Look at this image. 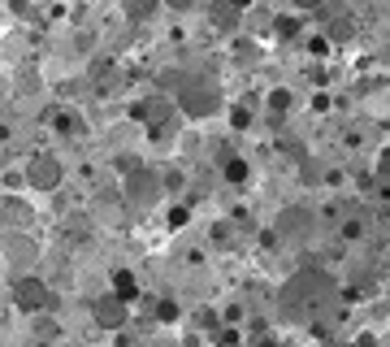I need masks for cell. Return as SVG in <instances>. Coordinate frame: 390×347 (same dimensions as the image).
<instances>
[{
  "instance_id": "obj_5",
  "label": "cell",
  "mask_w": 390,
  "mask_h": 347,
  "mask_svg": "<svg viewBox=\"0 0 390 347\" xmlns=\"http://www.w3.org/2000/svg\"><path fill=\"white\" fill-rule=\"evenodd\" d=\"M152 9H156V0H126V13L135 18V22H143V18H152Z\"/></svg>"
},
{
  "instance_id": "obj_2",
  "label": "cell",
  "mask_w": 390,
  "mask_h": 347,
  "mask_svg": "<svg viewBox=\"0 0 390 347\" xmlns=\"http://www.w3.org/2000/svg\"><path fill=\"white\" fill-rule=\"evenodd\" d=\"M13 300H18L26 313H35V308H44V304H48V287H44L39 278H22V282L13 287Z\"/></svg>"
},
{
  "instance_id": "obj_4",
  "label": "cell",
  "mask_w": 390,
  "mask_h": 347,
  "mask_svg": "<svg viewBox=\"0 0 390 347\" xmlns=\"http://www.w3.org/2000/svg\"><path fill=\"white\" fill-rule=\"evenodd\" d=\"M96 321H100V326H109V330L126 326V308H122V300H100V304H96Z\"/></svg>"
},
{
  "instance_id": "obj_8",
  "label": "cell",
  "mask_w": 390,
  "mask_h": 347,
  "mask_svg": "<svg viewBox=\"0 0 390 347\" xmlns=\"http://www.w3.org/2000/svg\"><path fill=\"white\" fill-rule=\"evenodd\" d=\"M226 178H230V183H243V178H247V165H243V161H230Z\"/></svg>"
},
{
  "instance_id": "obj_3",
  "label": "cell",
  "mask_w": 390,
  "mask_h": 347,
  "mask_svg": "<svg viewBox=\"0 0 390 347\" xmlns=\"http://www.w3.org/2000/svg\"><path fill=\"white\" fill-rule=\"evenodd\" d=\"M182 109H187L191 117H204V113H217V96L191 83V87H182Z\"/></svg>"
},
{
  "instance_id": "obj_1",
  "label": "cell",
  "mask_w": 390,
  "mask_h": 347,
  "mask_svg": "<svg viewBox=\"0 0 390 347\" xmlns=\"http://www.w3.org/2000/svg\"><path fill=\"white\" fill-rule=\"evenodd\" d=\"M26 178H31V187H39V191H52V187L61 183V165L52 161V157H35L31 169H26Z\"/></svg>"
},
{
  "instance_id": "obj_10",
  "label": "cell",
  "mask_w": 390,
  "mask_h": 347,
  "mask_svg": "<svg viewBox=\"0 0 390 347\" xmlns=\"http://www.w3.org/2000/svg\"><path fill=\"white\" fill-rule=\"evenodd\" d=\"M156 317H161V321H174V317H178V308H174V304H161V313H156Z\"/></svg>"
},
{
  "instance_id": "obj_6",
  "label": "cell",
  "mask_w": 390,
  "mask_h": 347,
  "mask_svg": "<svg viewBox=\"0 0 390 347\" xmlns=\"http://www.w3.org/2000/svg\"><path fill=\"white\" fill-rule=\"evenodd\" d=\"M113 278H117V282H113V287H117V295H122V300H130V295H135V274H126V269H117Z\"/></svg>"
},
{
  "instance_id": "obj_7",
  "label": "cell",
  "mask_w": 390,
  "mask_h": 347,
  "mask_svg": "<svg viewBox=\"0 0 390 347\" xmlns=\"http://www.w3.org/2000/svg\"><path fill=\"white\" fill-rule=\"evenodd\" d=\"M135 195H143V200H152V195H156V183L148 178L143 169H139V178H135Z\"/></svg>"
},
{
  "instance_id": "obj_9",
  "label": "cell",
  "mask_w": 390,
  "mask_h": 347,
  "mask_svg": "<svg viewBox=\"0 0 390 347\" xmlns=\"http://www.w3.org/2000/svg\"><path fill=\"white\" fill-rule=\"evenodd\" d=\"M291 105V91H273V109H286Z\"/></svg>"
}]
</instances>
